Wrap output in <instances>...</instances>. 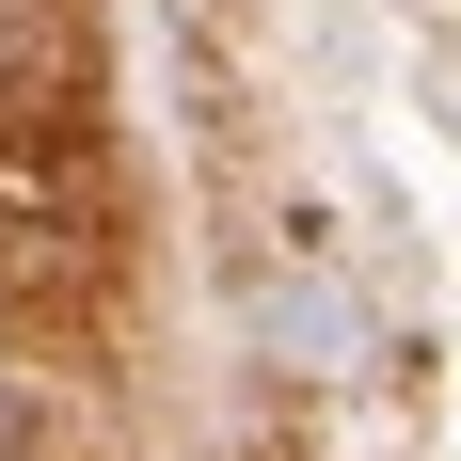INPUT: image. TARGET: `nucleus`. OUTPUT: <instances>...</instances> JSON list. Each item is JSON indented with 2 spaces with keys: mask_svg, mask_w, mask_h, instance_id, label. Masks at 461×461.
<instances>
[]
</instances>
